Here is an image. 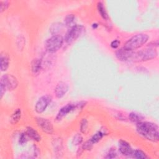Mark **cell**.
<instances>
[{
    "instance_id": "obj_1",
    "label": "cell",
    "mask_w": 159,
    "mask_h": 159,
    "mask_svg": "<svg viewBox=\"0 0 159 159\" xmlns=\"http://www.w3.org/2000/svg\"><path fill=\"white\" fill-rule=\"evenodd\" d=\"M137 134L146 140L157 143L159 140V132L158 125L151 122L141 121L136 124Z\"/></svg>"
},
{
    "instance_id": "obj_2",
    "label": "cell",
    "mask_w": 159,
    "mask_h": 159,
    "mask_svg": "<svg viewBox=\"0 0 159 159\" xmlns=\"http://www.w3.org/2000/svg\"><path fill=\"white\" fill-rule=\"evenodd\" d=\"M149 36L143 33L137 34L130 37L124 45V48L130 51H134L143 47L148 42Z\"/></svg>"
},
{
    "instance_id": "obj_3",
    "label": "cell",
    "mask_w": 159,
    "mask_h": 159,
    "mask_svg": "<svg viewBox=\"0 0 159 159\" xmlns=\"http://www.w3.org/2000/svg\"><path fill=\"white\" fill-rule=\"evenodd\" d=\"M158 56V52L155 48L147 47L142 50L134 52L132 58V61H147L155 58Z\"/></svg>"
},
{
    "instance_id": "obj_4",
    "label": "cell",
    "mask_w": 159,
    "mask_h": 159,
    "mask_svg": "<svg viewBox=\"0 0 159 159\" xmlns=\"http://www.w3.org/2000/svg\"><path fill=\"white\" fill-rule=\"evenodd\" d=\"M64 42V39L61 35H53L47 39L44 47L48 53H53L61 48Z\"/></svg>"
},
{
    "instance_id": "obj_5",
    "label": "cell",
    "mask_w": 159,
    "mask_h": 159,
    "mask_svg": "<svg viewBox=\"0 0 159 159\" xmlns=\"http://www.w3.org/2000/svg\"><path fill=\"white\" fill-rule=\"evenodd\" d=\"M84 29V26L81 24H76L72 27L69 28L63 37L64 41L67 43H71L80 36Z\"/></svg>"
},
{
    "instance_id": "obj_6",
    "label": "cell",
    "mask_w": 159,
    "mask_h": 159,
    "mask_svg": "<svg viewBox=\"0 0 159 159\" xmlns=\"http://www.w3.org/2000/svg\"><path fill=\"white\" fill-rule=\"evenodd\" d=\"M0 83L3 84L7 90L13 91L16 89L19 84V81L16 76L11 74H4L1 77Z\"/></svg>"
},
{
    "instance_id": "obj_7",
    "label": "cell",
    "mask_w": 159,
    "mask_h": 159,
    "mask_svg": "<svg viewBox=\"0 0 159 159\" xmlns=\"http://www.w3.org/2000/svg\"><path fill=\"white\" fill-rule=\"evenodd\" d=\"M52 101V97L50 95L46 94L39 98L35 104V111L37 114L43 113L47 108Z\"/></svg>"
},
{
    "instance_id": "obj_8",
    "label": "cell",
    "mask_w": 159,
    "mask_h": 159,
    "mask_svg": "<svg viewBox=\"0 0 159 159\" xmlns=\"http://www.w3.org/2000/svg\"><path fill=\"white\" fill-rule=\"evenodd\" d=\"M38 127L45 134L51 135L54 132V128L52 122L48 119L38 117L35 119Z\"/></svg>"
},
{
    "instance_id": "obj_9",
    "label": "cell",
    "mask_w": 159,
    "mask_h": 159,
    "mask_svg": "<svg viewBox=\"0 0 159 159\" xmlns=\"http://www.w3.org/2000/svg\"><path fill=\"white\" fill-rule=\"evenodd\" d=\"M76 103H68L63 106L60 109L57 114L55 117V119L57 121L61 120L65 116H66L69 113L76 110Z\"/></svg>"
},
{
    "instance_id": "obj_10",
    "label": "cell",
    "mask_w": 159,
    "mask_h": 159,
    "mask_svg": "<svg viewBox=\"0 0 159 159\" xmlns=\"http://www.w3.org/2000/svg\"><path fill=\"white\" fill-rule=\"evenodd\" d=\"M118 150L120 154L127 157H132L134 149L127 141L120 139L118 142Z\"/></svg>"
},
{
    "instance_id": "obj_11",
    "label": "cell",
    "mask_w": 159,
    "mask_h": 159,
    "mask_svg": "<svg viewBox=\"0 0 159 159\" xmlns=\"http://www.w3.org/2000/svg\"><path fill=\"white\" fill-rule=\"evenodd\" d=\"M135 51L128 50L124 47L117 48L116 51V58L122 61H129L132 60V56Z\"/></svg>"
},
{
    "instance_id": "obj_12",
    "label": "cell",
    "mask_w": 159,
    "mask_h": 159,
    "mask_svg": "<svg viewBox=\"0 0 159 159\" xmlns=\"http://www.w3.org/2000/svg\"><path fill=\"white\" fill-rule=\"evenodd\" d=\"M69 89V86L64 81L58 82L54 89V93L57 98L61 99L65 96Z\"/></svg>"
},
{
    "instance_id": "obj_13",
    "label": "cell",
    "mask_w": 159,
    "mask_h": 159,
    "mask_svg": "<svg viewBox=\"0 0 159 159\" xmlns=\"http://www.w3.org/2000/svg\"><path fill=\"white\" fill-rule=\"evenodd\" d=\"M106 134L107 133L106 132V130L101 129L96 132L94 135H93L89 139V140H88V141L89 142V143L94 146L95 144L99 142L102 139V138L106 135Z\"/></svg>"
},
{
    "instance_id": "obj_14",
    "label": "cell",
    "mask_w": 159,
    "mask_h": 159,
    "mask_svg": "<svg viewBox=\"0 0 159 159\" xmlns=\"http://www.w3.org/2000/svg\"><path fill=\"white\" fill-rule=\"evenodd\" d=\"M27 134V135H28V137H29L30 139L39 142L40 141H41L42 140V137L40 136V135L39 134V133L33 127H30V126H28L26 128V130L25 131Z\"/></svg>"
},
{
    "instance_id": "obj_15",
    "label": "cell",
    "mask_w": 159,
    "mask_h": 159,
    "mask_svg": "<svg viewBox=\"0 0 159 159\" xmlns=\"http://www.w3.org/2000/svg\"><path fill=\"white\" fill-rule=\"evenodd\" d=\"M31 71L34 75H38L42 68V62L39 58H34L30 64Z\"/></svg>"
},
{
    "instance_id": "obj_16",
    "label": "cell",
    "mask_w": 159,
    "mask_h": 159,
    "mask_svg": "<svg viewBox=\"0 0 159 159\" xmlns=\"http://www.w3.org/2000/svg\"><path fill=\"white\" fill-rule=\"evenodd\" d=\"M1 61V71H6L9 66V57L5 53L1 52L0 55Z\"/></svg>"
},
{
    "instance_id": "obj_17",
    "label": "cell",
    "mask_w": 159,
    "mask_h": 159,
    "mask_svg": "<svg viewBox=\"0 0 159 159\" xmlns=\"http://www.w3.org/2000/svg\"><path fill=\"white\" fill-rule=\"evenodd\" d=\"M97 10L100 16L105 20H109V16L104 3L101 1H99L97 3Z\"/></svg>"
},
{
    "instance_id": "obj_18",
    "label": "cell",
    "mask_w": 159,
    "mask_h": 159,
    "mask_svg": "<svg viewBox=\"0 0 159 159\" xmlns=\"http://www.w3.org/2000/svg\"><path fill=\"white\" fill-rule=\"evenodd\" d=\"M76 18L75 15L73 14H67L65 17L64 18V25L66 27L71 28L73 26L75 25L76 24Z\"/></svg>"
},
{
    "instance_id": "obj_19",
    "label": "cell",
    "mask_w": 159,
    "mask_h": 159,
    "mask_svg": "<svg viewBox=\"0 0 159 159\" xmlns=\"http://www.w3.org/2000/svg\"><path fill=\"white\" fill-rule=\"evenodd\" d=\"M22 117V111L21 109H16L14 112L12 114L10 118V122L12 125H16L20 120Z\"/></svg>"
},
{
    "instance_id": "obj_20",
    "label": "cell",
    "mask_w": 159,
    "mask_h": 159,
    "mask_svg": "<svg viewBox=\"0 0 159 159\" xmlns=\"http://www.w3.org/2000/svg\"><path fill=\"white\" fill-rule=\"evenodd\" d=\"M145 117L142 114L135 112H132L129 114V119L130 121L134 123H139L141 121H143L144 120Z\"/></svg>"
},
{
    "instance_id": "obj_21",
    "label": "cell",
    "mask_w": 159,
    "mask_h": 159,
    "mask_svg": "<svg viewBox=\"0 0 159 159\" xmlns=\"http://www.w3.org/2000/svg\"><path fill=\"white\" fill-rule=\"evenodd\" d=\"M63 25L64 24H62L61 23H58V22H55L53 24H52L50 28V30L52 35H60V32L61 30L63 29Z\"/></svg>"
},
{
    "instance_id": "obj_22",
    "label": "cell",
    "mask_w": 159,
    "mask_h": 159,
    "mask_svg": "<svg viewBox=\"0 0 159 159\" xmlns=\"http://www.w3.org/2000/svg\"><path fill=\"white\" fill-rule=\"evenodd\" d=\"M132 157L137 159H145L148 158V156L143 150L140 149H136L134 150Z\"/></svg>"
},
{
    "instance_id": "obj_23",
    "label": "cell",
    "mask_w": 159,
    "mask_h": 159,
    "mask_svg": "<svg viewBox=\"0 0 159 159\" xmlns=\"http://www.w3.org/2000/svg\"><path fill=\"white\" fill-rule=\"evenodd\" d=\"M88 128V121L86 118H83L80 122V130L81 133L86 134Z\"/></svg>"
},
{
    "instance_id": "obj_24",
    "label": "cell",
    "mask_w": 159,
    "mask_h": 159,
    "mask_svg": "<svg viewBox=\"0 0 159 159\" xmlns=\"http://www.w3.org/2000/svg\"><path fill=\"white\" fill-rule=\"evenodd\" d=\"M83 138L81 134H75L72 139V143L74 145H80L83 143Z\"/></svg>"
},
{
    "instance_id": "obj_25",
    "label": "cell",
    "mask_w": 159,
    "mask_h": 159,
    "mask_svg": "<svg viewBox=\"0 0 159 159\" xmlns=\"http://www.w3.org/2000/svg\"><path fill=\"white\" fill-rule=\"evenodd\" d=\"M117 156V153L116 149L114 148H111L108 150V152L106 153V155L104 156V158L107 159H112V158H116Z\"/></svg>"
},
{
    "instance_id": "obj_26",
    "label": "cell",
    "mask_w": 159,
    "mask_h": 159,
    "mask_svg": "<svg viewBox=\"0 0 159 159\" xmlns=\"http://www.w3.org/2000/svg\"><path fill=\"white\" fill-rule=\"evenodd\" d=\"M29 137H28V135H27L26 132H22L20 134V136H19V143L21 145H24L25 144L28 140H29Z\"/></svg>"
},
{
    "instance_id": "obj_27",
    "label": "cell",
    "mask_w": 159,
    "mask_h": 159,
    "mask_svg": "<svg viewBox=\"0 0 159 159\" xmlns=\"http://www.w3.org/2000/svg\"><path fill=\"white\" fill-rule=\"evenodd\" d=\"M9 6V2L7 1H0V11L2 12L5 11Z\"/></svg>"
},
{
    "instance_id": "obj_28",
    "label": "cell",
    "mask_w": 159,
    "mask_h": 159,
    "mask_svg": "<svg viewBox=\"0 0 159 159\" xmlns=\"http://www.w3.org/2000/svg\"><path fill=\"white\" fill-rule=\"evenodd\" d=\"M54 145V150L56 152L60 153V150L62 149V144L60 142V140H56L53 144Z\"/></svg>"
},
{
    "instance_id": "obj_29",
    "label": "cell",
    "mask_w": 159,
    "mask_h": 159,
    "mask_svg": "<svg viewBox=\"0 0 159 159\" xmlns=\"http://www.w3.org/2000/svg\"><path fill=\"white\" fill-rule=\"evenodd\" d=\"M120 44V40H119L117 39H115L111 42L110 46L113 49H117V48H119Z\"/></svg>"
},
{
    "instance_id": "obj_30",
    "label": "cell",
    "mask_w": 159,
    "mask_h": 159,
    "mask_svg": "<svg viewBox=\"0 0 159 159\" xmlns=\"http://www.w3.org/2000/svg\"><path fill=\"white\" fill-rule=\"evenodd\" d=\"M6 91H7V89L5 87V86L3 84L0 83V98H1V99L2 98L3 96L6 93Z\"/></svg>"
},
{
    "instance_id": "obj_31",
    "label": "cell",
    "mask_w": 159,
    "mask_h": 159,
    "mask_svg": "<svg viewBox=\"0 0 159 159\" xmlns=\"http://www.w3.org/2000/svg\"><path fill=\"white\" fill-rule=\"evenodd\" d=\"M158 46V41L157 40L156 41H152L150 43H149L147 45V47H152V48H156Z\"/></svg>"
},
{
    "instance_id": "obj_32",
    "label": "cell",
    "mask_w": 159,
    "mask_h": 159,
    "mask_svg": "<svg viewBox=\"0 0 159 159\" xmlns=\"http://www.w3.org/2000/svg\"><path fill=\"white\" fill-rule=\"evenodd\" d=\"M98 24H96V23L93 24V25H92V27H93V29H97V28H98Z\"/></svg>"
}]
</instances>
